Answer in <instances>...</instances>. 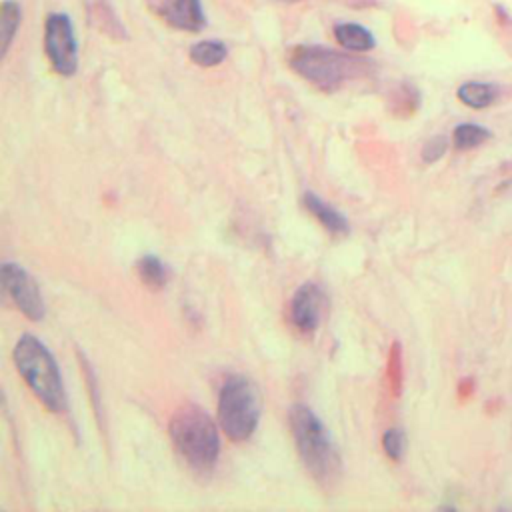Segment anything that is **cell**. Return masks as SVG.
Here are the masks:
<instances>
[{"instance_id":"19","label":"cell","mask_w":512,"mask_h":512,"mask_svg":"<svg viewBox=\"0 0 512 512\" xmlns=\"http://www.w3.org/2000/svg\"><path fill=\"white\" fill-rule=\"evenodd\" d=\"M280 2H300V0H280Z\"/></svg>"},{"instance_id":"3","label":"cell","mask_w":512,"mask_h":512,"mask_svg":"<svg viewBox=\"0 0 512 512\" xmlns=\"http://www.w3.org/2000/svg\"><path fill=\"white\" fill-rule=\"evenodd\" d=\"M288 62L304 80L322 92H336L350 80L370 72V62L326 46H294Z\"/></svg>"},{"instance_id":"4","label":"cell","mask_w":512,"mask_h":512,"mask_svg":"<svg viewBox=\"0 0 512 512\" xmlns=\"http://www.w3.org/2000/svg\"><path fill=\"white\" fill-rule=\"evenodd\" d=\"M288 418L296 450L308 472L322 484L334 482L340 472V458L320 418L304 404L292 406Z\"/></svg>"},{"instance_id":"10","label":"cell","mask_w":512,"mask_h":512,"mask_svg":"<svg viewBox=\"0 0 512 512\" xmlns=\"http://www.w3.org/2000/svg\"><path fill=\"white\" fill-rule=\"evenodd\" d=\"M302 202L306 206V210L330 232L336 236H344L350 232V224L346 220L344 214H340L336 208H332L330 204H326L322 198H318L314 192H304Z\"/></svg>"},{"instance_id":"2","label":"cell","mask_w":512,"mask_h":512,"mask_svg":"<svg viewBox=\"0 0 512 512\" xmlns=\"http://www.w3.org/2000/svg\"><path fill=\"white\" fill-rule=\"evenodd\" d=\"M170 438L184 462L198 470H210L220 454V436L214 420L194 404L182 406L170 420Z\"/></svg>"},{"instance_id":"6","label":"cell","mask_w":512,"mask_h":512,"mask_svg":"<svg viewBox=\"0 0 512 512\" xmlns=\"http://www.w3.org/2000/svg\"><path fill=\"white\" fill-rule=\"evenodd\" d=\"M44 48L52 68L60 76H72L78 68V48L72 22L66 14L52 12L44 22Z\"/></svg>"},{"instance_id":"16","label":"cell","mask_w":512,"mask_h":512,"mask_svg":"<svg viewBox=\"0 0 512 512\" xmlns=\"http://www.w3.org/2000/svg\"><path fill=\"white\" fill-rule=\"evenodd\" d=\"M490 138V132L480 124H460L454 128L452 142L458 150H470Z\"/></svg>"},{"instance_id":"14","label":"cell","mask_w":512,"mask_h":512,"mask_svg":"<svg viewBox=\"0 0 512 512\" xmlns=\"http://www.w3.org/2000/svg\"><path fill=\"white\" fill-rule=\"evenodd\" d=\"M226 58V46L218 40H202L190 48V60L202 68L218 66Z\"/></svg>"},{"instance_id":"5","label":"cell","mask_w":512,"mask_h":512,"mask_svg":"<svg viewBox=\"0 0 512 512\" xmlns=\"http://www.w3.org/2000/svg\"><path fill=\"white\" fill-rule=\"evenodd\" d=\"M260 418V392L252 380L230 374L218 394V422L224 434L242 442L252 436Z\"/></svg>"},{"instance_id":"18","label":"cell","mask_w":512,"mask_h":512,"mask_svg":"<svg viewBox=\"0 0 512 512\" xmlns=\"http://www.w3.org/2000/svg\"><path fill=\"white\" fill-rule=\"evenodd\" d=\"M448 148V140L444 136H434L430 138L424 148H422V160L424 162H436L440 156H444Z\"/></svg>"},{"instance_id":"12","label":"cell","mask_w":512,"mask_h":512,"mask_svg":"<svg viewBox=\"0 0 512 512\" xmlns=\"http://www.w3.org/2000/svg\"><path fill=\"white\" fill-rule=\"evenodd\" d=\"M496 86L486 82H466L458 88V98L470 108H486L496 100Z\"/></svg>"},{"instance_id":"11","label":"cell","mask_w":512,"mask_h":512,"mask_svg":"<svg viewBox=\"0 0 512 512\" xmlns=\"http://www.w3.org/2000/svg\"><path fill=\"white\" fill-rule=\"evenodd\" d=\"M334 38L344 50H350V52H366V50H372L376 44L370 30L356 22H342L334 26Z\"/></svg>"},{"instance_id":"17","label":"cell","mask_w":512,"mask_h":512,"mask_svg":"<svg viewBox=\"0 0 512 512\" xmlns=\"http://www.w3.org/2000/svg\"><path fill=\"white\" fill-rule=\"evenodd\" d=\"M382 446H384V452L390 460L398 462L402 460L404 456V450H406V436L400 428H388L382 436Z\"/></svg>"},{"instance_id":"15","label":"cell","mask_w":512,"mask_h":512,"mask_svg":"<svg viewBox=\"0 0 512 512\" xmlns=\"http://www.w3.org/2000/svg\"><path fill=\"white\" fill-rule=\"evenodd\" d=\"M20 6L14 0H4L0 8V26H2V56L8 52L12 38L20 26Z\"/></svg>"},{"instance_id":"9","label":"cell","mask_w":512,"mask_h":512,"mask_svg":"<svg viewBox=\"0 0 512 512\" xmlns=\"http://www.w3.org/2000/svg\"><path fill=\"white\" fill-rule=\"evenodd\" d=\"M158 14L178 30L198 32L206 26L200 0H160Z\"/></svg>"},{"instance_id":"7","label":"cell","mask_w":512,"mask_h":512,"mask_svg":"<svg viewBox=\"0 0 512 512\" xmlns=\"http://www.w3.org/2000/svg\"><path fill=\"white\" fill-rule=\"evenodd\" d=\"M0 272H2L4 290L8 292L12 302L20 308V312L30 320H42L44 302L34 278L16 262H4Z\"/></svg>"},{"instance_id":"1","label":"cell","mask_w":512,"mask_h":512,"mask_svg":"<svg viewBox=\"0 0 512 512\" xmlns=\"http://www.w3.org/2000/svg\"><path fill=\"white\" fill-rule=\"evenodd\" d=\"M14 364L44 408L66 412L68 400L58 364L50 350L32 334H24L14 346Z\"/></svg>"},{"instance_id":"8","label":"cell","mask_w":512,"mask_h":512,"mask_svg":"<svg viewBox=\"0 0 512 512\" xmlns=\"http://www.w3.org/2000/svg\"><path fill=\"white\" fill-rule=\"evenodd\" d=\"M324 310H326L324 290L314 282H306L294 292L290 300V322L302 334H312L320 326Z\"/></svg>"},{"instance_id":"13","label":"cell","mask_w":512,"mask_h":512,"mask_svg":"<svg viewBox=\"0 0 512 512\" xmlns=\"http://www.w3.org/2000/svg\"><path fill=\"white\" fill-rule=\"evenodd\" d=\"M136 272L140 276V280L150 286L152 290H160L166 286L168 280V272L166 266L162 264L160 258H156L154 254H144L138 262H136Z\"/></svg>"}]
</instances>
